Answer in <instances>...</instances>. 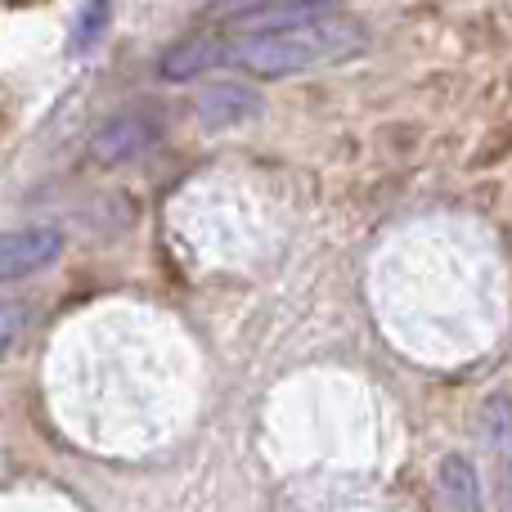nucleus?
Segmentation results:
<instances>
[{
	"label": "nucleus",
	"mask_w": 512,
	"mask_h": 512,
	"mask_svg": "<svg viewBox=\"0 0 512 512\" xmlns=\"http://www.w3.org/2000/svg\"><path fill=\"white\" fill-rule=\"evenodd\" d=\"M256 113V95L243 86H207L198 95V117H203L212 131H225V126H239L243 117Z\"/></svg>",
	"instance_id": "7"
},
{
	"label": "nucleus",
	"mask_w": 512,
	"mask_h": 512,
	"mask_svg": "<svg viewBox=\"0 0 512 512\" xmlns=\"http://www.w3.org/2000/svg\"><path fill=\"white\" fill-rule=\"evenodd\" d=\"M104 14H108V0H95V5H90V14H81V32H77V45H81V41H90V36H95L99 27H104Z\"/></svg>",
	"instance_id": "10"
},
{
	"label": "nucleus",
	"mask_w": 512,
	"mask_h": 512,
	"mask_svg": "<svg viewBox=\"0 0 512 512\" xmlns=\"http://www.w3.org/2000/svg\"><path fill=\"white\" fill-rule=\"evenodd\" d=\"M162 126L153 113H117L113 122L99 126V135L90 140V153H95L99 167H117V162L140 158L149 144H158Z\"/></svg>",
	"instance_id": "4"
},
{
	"label": "nucleus",
	"mask_w": 512,
	"mask_h": 512,
	"mask_svg": "<svg viewBox=\"0 0 512 512\" xmlns=\"http://www.w3.org/2000/svg\"><path fill=\"white\" fill-rule=\"evenodd\" d=\"M225 63V32L221 27H198V32L180 36L167 54H162L158 72L167 81H194L207 68H221Z\"/></svg>",
	"instance_id": "5"
},
{
	"label": "nucleus",
	"mask_w": 512,
	"mask_h": 512,
	"mask_svg": "<svg viewBox=\"0 0 512 512\" xmlns=\"http://www.w3.org/2000/svg\"><path fill=\"white\" fill-rule=\"evenodd\" d=\"M328 0H216L207 9L212 23L243 27V32H270V27H297L324 14Z\"/></svg>",
	"instance_id": "2"
},
{
	"label": "nucleus",
	"mask_w": 512,
	"mask_h": 512,
	"mask_svg": "<svg viewBox=\"0 0 512 512\" xmlns=\"http://www.w3.org/2000/svg\"><path fill=\"white\" fill-rule=\"evenodd\" d=\"M63 252V234L50 225H27V230L0 234V283L27 279V274L45 270L54 256Z\"/></svg>",
	"instance_id": "3"
},
{
	"label": "nucleus",
	"mask_w": 512,
	"mask_h": 512,
	"mask_svg": "<svg viewBox=\"0 0 512 512\" xmlns=\"http://www.w3.org/2000/svg\"><path fill=\"white\" fill-rule=\"evenodd\" d=\"M486 445L504 468H512V400L508 396L486 400Z\"/></svg>",
	"instance_id": "8"
},
{
	"label": "nucleus",
	"mask_w": 512,
	"mask_h": 512,
	"mask_svg": "<svg viewBox=\"0 0 512 512\" xmlns=\"http://www.w3.org/2000/svg\"><path fill=\"white\" fill-rule=\"evenodd\" d=\"M369 50V32L355 18L319 14L297 27H270V32L225 36V63L252 72V77H297L310 68H333Z\"/></svg>",
	"instance_id": "1"
},
{
	"label": "nucleus",
	"mask_w": 512,
	"mask_h": 512,
	"mask_svg": "<svg viewBox=\"0 0 512 512\" xmlns=\"http://www.w3.org/2000/svg\"><path fill=\"white\" fill-rule=\"evenodd\" d=\"M436 490H441L450 512H481V481L463 454H445L436 468Z\"/></svg>",
	"instance_id": "6"
},
{
	"label": "nucleus",
	"mask_w": 512,
	"mask_h": 512,
	"mask_svg": "<svg viewBox=\"0 0 512 512\" xmlns=\"http://www.w3.org/2000/svg\"><path fill=\"white\" fill-rule=\"evenodd\" d=\"M18 328H23V310H18V306H0V355L9 351V342L18 337Z\"/></svg>",
	"instance_id": "9"
}]
</instances>
